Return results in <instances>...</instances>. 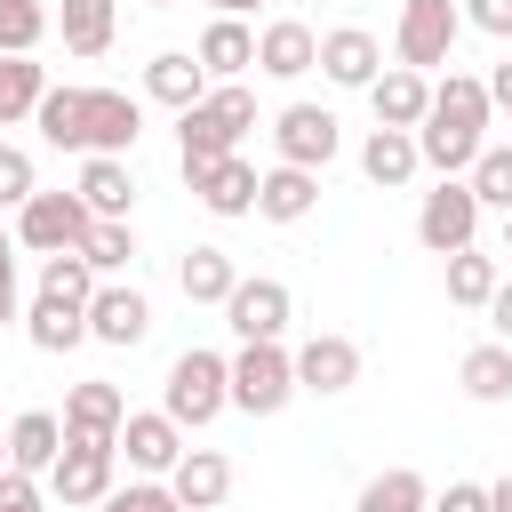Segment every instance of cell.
<instances>
[{
  "label": "cell",
  "instance_id": "obj_51",
  "mask_svg": "<svg viewBox=\"0 0 512 512\" xmlns=\"http://www.w3.org/2000/svg\"><path fill=\"white\" fill-rule=\"evenodd\" d=\"M0 472H8V432H0Z\"/></svg>",
  "mask_w": 512,
  "mask_h": 512
},
{
  "label": "cell",
  "instance_id": "obj_11",
  "mask_svg": "<svg viewBox=\"0 0 512 512\" xmlns=\"http://www.w3.org/2000/svg\"><path fill=\"white\" fill-rule=\"evenodd\" d=\"M176 168H184V184H192V200H200L208 216H256V184H264V168H248L240 152L176 160Z\"/></svg>",
  "mask_w": 512,
  "mask_h": 512
},
{
  "label": "cell",
  "instance_id": "obj_26",
  "mask_svg": "<svg viewBox=\"0 0 512 512\" xmlns=\"http://www.w3.org/2000/svg\"><path fill=\"white\" fill-rule=\"evenodd\" d=\"M176 288H184V304H216V312H224V296L240 288V264H232V248H216V240L184 248V264H176Z\"/></svg>",
  "mask_w": 512,
  "mask_h": 512
},
{
  "label": "cell",
  "instance_id": "obj_15",
  "mask_svg": "<svg viewBox=\"0 0 512 512\" xmlns=\"http://www.w3.org/2000/svg\"><path fill=\"white\" fill-rule=\"evenodd\" d=\"M352 384H360V344H352V336L320 328V336H304V344H296V392L336 400V392H352Z\"/></svg>",
  "mask_w": 512,
  "mask_h": 512
},
{
  "label": "cell",
  "instance_id": "obj_14",
  "mask_svg": "<svg viewBox=\"0 0 512 512\" xmlns=\"http://www.w3.org/2000/svg\"><path fill=\"white\" fill-rule=\"evenodd\" d=\"M136 136H144V96L88 88V104H80V160L88 152H136Z\"/></svg>",
  "mask_w": 512,
  "mask_h": 512
},
{
  "label": "cell",
  "instance_id": "obj_46",
  "mask_svg": "<svg viewBox=\"0 0 512 512\" xmlns=\"http://www.w3.org/2000/svg\"><path fill=\"white\" fill-rule=\"evenodd\" d=\"M24 320V296H16V272H0V328Z\"/></svg>",
  "mask_w": 512,
  "mask_h": 512
},
{
  "label": "cell",
  "instance_id": "obj_50",
  "mask_svg": "<svg viewBox=\"0 0 512 512\" xmlns=\"http://www.w3.org/2000/svg\"><path fill=\"white\" fill-rule=\"evenodd\" d=\"M504 256H512V208H504Z\"/></svg>",
  "mask_w": 512,
  "mask_h": 512
},
{
  "label": "cell",
  "instance_id": "obj_38",
  "mask_svg": "<svg viewBox=\"0 0 512 512\" xmlns=\"http://www.w3.org/2000/svg\"><path fill=\"white\" fill-rule=\"evenodd\" d=\"M464 184L480 192V208L504 216V208H512V144H480V160L464 168Z\"/></svg>",
  "mask_w": 512,
  "mask_h": 512
},
{
  "label": "cell",
  "instance_id": "obj_10",
  "mask_svg": "<svg viewBox=\"0 0 512 512\" xmlns=\"http://www.w3.org/2000/svg\"><path fill=\"white\" fill-rule=\"evenodd\" d=\"M272 152L280 160H296V168H328L336 152H344V120L328 112V104H280L272 112Z\"/></svg>",
  "mask_w": 512,
  "mask_h": 512
},
{
  "label": "cell",
  "instance_id": "obj_43",
  "mask_svg": "<svg viewBox=\"0 0 512 512\" xmlns=\"http://www.w3.org/2000/svg\"><path fill=\"white\" fill-rule=\"evenodd\" d=\"M432 512H488V488L480 480H448V496H432Z\"/></svg>",
  "mask_w": 512,
  "mask_h": 512
},
{
  "label": "cell",
  "instance_id": "obj_6",
  "mask_svg": "<svg viewBox=\"0 0 512 512\" xmlns=\"http://www.w3.org/2000/svg\"><path fill=\"white\" fill-rule=\"evenodd\" d=\"M296 400V352L288 344H240L232 352V408L240 416H280Z\"/></svg>",
  "mask_w": 512,
  "mask_h": 512
},
{
  "label": "cell",
  "instance_id": "obj_47",
  "mask_svg": "<svg viewBox=\"0 0 512 512\" xmlns=\"http://www.w3.org/2000/svg\"><path fill=\"white\" fill-rule=\"evenodd\" d=\"M488 512H512V472H504V480H488Z\"/></svg>",
  "mask_w": 512,
  "mask_h": 512
},
{
  "label": "cell",
  "instance_id": "obj_22",
  "mask_svg": "<svg viewBox=\"0 0 512 512\" xmlns=\"http://www.w3.org/2000/svg\"><path fill=\"white\" fill-rule=\"evenodd\" d=\"M192 56L208 64V80H248L256 72V24L248 16H208V32L192 40Z\"/></svg>",
  "mask_w": 512,
  "mask_h": 512
},
{
  "label": "cell",
  "instance_id": "obj_42",
  "mask_svg": "<svg viewBox=\"0 0 512 512\" xmlns=\"http://www.w3.org/2000/svg\"><path fill=\"white\" fill-rule=\"evenodd\" d=\"M464 24L488 40H512V0H464Z\"/></svg>",
  "mask_w": 512,
  "mask_h": 512
},
{
  "label": "cell",
  "instance_id": "obj_52",
  "mask_svg": "<svg viewBox=\"0 0 512 512\" xmlns=\"http://www.w3.org/2000/svg\"><path fill=\"white\" fill-rule=\"evenodd\" d=\"M192 512H224V504H192Z\"/></svg>",
  "mask_w": 512,
  "mask_h": 512
},
{
  "label": "cell",
  "instance_id": "obj_17",
  "mask_svg": "<svg viewBox=\"0 0 512 512\" xmlns=\"http://www.w3.org/2000/svg\"><path fill=\"white\" fill-rule=\"evenodd\" d=\"M256 72H264V80H304V72H320V32H312L304 16L256 24Z\"/></svg>",
  "mask_w": 512,
  "mask_h": 512
},
{
  "label": "cell",
  "instance_id": "obj_32",
  "mask_svg": "<svg viewBox=\"0 0 512 512\" xmlns=\"http://www.w3.org/2000/svg\"><path fill=\"white\" fill-rule=\"evenodd\" d=\"M24 336H32V352H72V344H88V312L56 304V296H32L24 304Z\"/></svg>",
  "mask_w": 512,
  "mask_h": 512
},
{
  "label": "cell",
  "instance_id": "obj_4",
  "mask_svg": "<svg viewBox=\"0 0 512 512\" xmlns=\"http://www.w3.org/2000/svg\"><path fill=\"white\" fill-rule=\"evenodd\" d=\"M112 488H120V440L64 432V456L48 464V504H64V512H96Z\"/></svg>",
  "mask_w": 512,
  "mask_h": 512
},
{
  "label": "cell",
  "instance_id": "obj_29",
  "mask_svg": "<svg viewBox=\"0 0 512 512\" xmlns=\"http://www.w3.org/2000/svg\"><path fill=\"white\" fill-rule=\"evenodd\" d=\"M168 488H176L184 512H192V504H224V496H232V456H216V448H184L176 472H168Z\"/></svg>",
  "mask_w": 512,
  "mask_h": 512
},
{
  "label": "cell",
  "instance_id": "obj_9",
  "mask_svg": "<svg viewBox=\"0 0 512 512\" xmlns=\"http://www.w3.org/2000/svg\"><path fill=\"white\" fill-rule=\"evenodd\" d=\"M88 232H96V216H88L80 192H32V200L16 208V240H24L32 256H64V248H80Z\"/></svg>",
  "mask_w": 512,
  "mask_h": 512
},
{
  "label": "cell",
  "instance_id": "obj_23",
  "mask_svg": "<svg viewBox=\"0 0 512 512\" xmlns=\"http://www.w3.org/2000/svg\"><path fill=\"white\" fill-rule=\"evenodd\" d=\"M72 192L88 200V216H128V208H136V168H128V152H88L80 176H72Z\"/></svg>",
  "mask_w": 512,
  "mask_h": 512
},
{
  "label": "cell",
  "instance_id": "obj_13",
  "mask_svg": "<svg viewBox=\"0 0 512 512\" xmlns=\"http://www.w3.org/2000/svg\"><path fill=\"white\" fill-rule=\"evenodd\" d=\"M184 448H192V432H184L168 408H128V424H120V456H128V472H144V480H168Z\"/></svg>",
  "mask_w": 512,
  "mask_h": 512
},
{
  "label": "cell",
  "instance_id": "obj_20",
  "mask_svg": "<svg viewBox=\"0 0 512 512\" xmlns=\"http://www.w3.org/2000/svg\"><path fill=\"white\" fill-rule=\"evenodd\" d=\"M320 208V168H296V160H272L264 184H256V216L264 224H304Z\"/></svg>",
  "mask_w": 512,
  "mask_h": 512
},
{
  "label": "cell",
  "instance_id": "obj_37",
  "mask_svg": "<svg viewBox=\"0 0 512 512\" xmlns=\"http://www.w3.org/2000/svg\"><path fill=\"white\" fill-rule=\"evenodd\" d=\"M48 32H56V8H40V0H0V56H40Z\"/></svg>",
  "mask_w": 512,
  "mask_h": 512
},
{
  "label": "cell",
  "instance_id": "obj_53",
  "mask_svg": "<svg viewBox=\"0 0 512 512\" xmlns=\"http://www.w3.org/2000/svg\"><path fill=\"white\" fill-rule=\"evenodd\" d=\"M144 8H176V0H144Z\"/></svg>",
  "mask_w": 512,
  "mask_h": 512
},
{
  "label": "cell",
  "instance_id": "obj_31",
  "mask_svg": "<svg viewBox=\"0 0 512 512\" xmlns=\"http://www.w3.org/2000/svg\"><path fill=\"white\" fill-rule=\"evenodd\" d=\"M448 264V304H464V312H488V296H496V280H504V264L472 240V248H456V256H440Z\"/></svg>",
  "mask_w": 512,
  "mask_h": 512
},
{
  "label": "cell",
  "instance_id": "obj_27",
  "mask_svg": "<svg viewBox=\"0 0 512 512\" xmlns=\"http://www.w3.org/2000/svg\"><path fill=\"white\" fill-rule=\"evenodd\" d=\"M56 456H64V416H56V408H24V416L8 424V464L48 480V464H56Z\"/></svg>",
  "mask_w": 512,
  "mask_h": 512
},
{
  "label": "cell",
  "instance_id": "obj_34",
  "mask_svg": "<svg viewBox=\"0 0 512 512\" xmlns=\"http://www.w3.org/2000/svg\"><path fill=\"white\" fill-rule=\"evenodd\" d=\"M80 256L96 264V280H128L136 272V224L128 216H96V232L80 240Z\"/></svg>",
  "mask_w": 512,
  "mask_h": 512
},
{
  "label": "cell",
  "instance_id": "obj_48",
  "mask_svg": "<svg viewBox=\"0 0 512 512\" xmlns=\"http://www.w3.org/2000/svg\"><path fill=\"white\" fill-rule=\"evenodd\" d=\"M16 248H24V240H16V224H0V272H16Z\"/></svg>",
  "mask_w": 512,
  "mask_h": 512
},
{
  "label": "cell",
  "instance_id": "obj_16",
  "mask_svg": "<svg viewBox=\"0 0 512 512\" xmlns=\"http://www.w3.org/2000/svg\"><path fill=\"white\" fill-rule=\"evenodd\" d=\"M376 72H384V40H376L368 24H328V32H320V80H328V88H360V96H368Z\"/></svg>",
  "mask_w": 512,
  "mask_h": 512
},
{
  "label": "cell",
  "instance_id": "obj_25",
  "mask_svg": "<svg viewBox=\"0 0 512 512\" xmlns=\"http://www.w3.org/2000/svg\"><path fill=\"white\" fill-rule=\"evenodd\" d=\"M416 168H424V152H416V128H368V144H360V176H368L376 192H400V184H416Z\"/></svg>",
  "mask_w": 512,
  "mask_h": 512
},
{
  "label": "cell",
  "instance_id": "obj_30",
  "mask_svg": "<svg viewBox=\"0 0 512 512\" xmlns=\"http://www.w3.org/2000/svg\"><path fill=\"white\" fill-rule=\"evenodd\" d=\"M352 512H432V488H424L416 464H384L376 480H360Z\"/></svg>",
  "mask_w": 512,
  "mask_h": 512
},
{
  "label": "cell",
  "instance_id": "obj_44",
  "mask_svg": "<svg viewBox=\"0 0 512 512\" xmlns=\"http://www.w3.org/2000/svg\"><path fill=\"white\" fill-rule=\"evenodd\" d=\"M480 80H488V104H496V112H512V48H504V56H496Z\"/></svg>",
  "mask_w": 512,
  "mask_h": 512
},
{
  "label": "cell",
  "instance_id": "obj_39",
  "mask_svg": "<svg viewBox=\"0 0 512 512\" xmlns=\"http://www.w3.org/2000/svg\"><path fill=\"white\" fill-rule=\"evenodd\" d=\"M96 512H184V504H176V488H168V480H144V472H136V480H128V488H112Z\"/></svg>",
  "mask_w": 512,
  "mask_h": 512
},
{
  "label": "cell",
  "instance_id": "obj_8",
  "mask_svg": "<svg viewBox=\"0 0 512 512\" xmlns=\"http://www.w3.org/2000/svg\"><path fill=\"white\" fill-rule=\"evenodd\" d=\"M288 320H296V296L272 272H240V288L224 296V328L240 344H288Z\"/></svg>",
  "mask_w": 512,
  "mask_h": 512
},
{
  "label": "cell",
  "instance_id": "obj_45",
  "mask_svg": "<svg viewBox=\"0 0 512 512\" xmlns=\"http://www.w3.org/2000/svg\"><path fill=\"white\" fill-rule=\"evenodd\" d=\"M488 336H504L512 344V272L496 280V296H488Z\"/></svg>",
  "mask_w": 512,
  "mask_h": 512
},
{
  "label": "cell",
  "instance_id": "obj_2",
  "mask_svg": "<svg viewBox=\"0 0 512 512\" xmlns=\"http://www.w3.org/2000/svg\"><path fill=\"white\" fill-rule=\"evenodd\" d=\"M256 120V88L248 80H216L192 112H176V160H216V152H240Z\"/></svg>",
  "mask_w": 512,
  "mask_h": 512
},
{
  "label": "cell",
  "instance_id": "obj_19",
  "mask_svg": "<svg viewBox=\"0 0 512 512\" xmlns=\"http://www.w3.org/2000/svg\"><path fill=\"white\" fill-rule=\"evenodd\" d=\"M216 80H208V64L192 56V48H160L152 64H144V104H168V112H192L200 96H208Z\"/></svg>",
  "mask_w": 512,
  "mask_h": 512
},
{
  "label": "cell",
  "instance_id": "obj_41",
  "mask_svg": "<svg viewBox=\"0 0 512 512\" xmlns=\"http://www.w3.org/2000/svg\"><path fill=\"white\" fill-rule=\"evenodd\" d=\"M0 512H48V480L40 472H0Z\"/></svg>",
  "mask_w": 512,
  "mask_h": 512
},
{
  "label": "cell",
  "instance_id": "obj_28",
  "mask_svg": "<svg viewBox=\"0 0 512 512\" xmlns=\"http://www.w3.org/2000/svg\"><path fill=\"white\" fill-rule=\"evenodd\" d=\"M456 384H464V400H480V408L512 400V344H504V336H480V344L456 360Z\"/></svg>",
  "mask_w": 512,
  "mask_h": 512
},
{
  "label": "cell",
  "instance_id": "obj_12",
  "mask_svg": "<svg viewBox=\"0 0 512 512\" xmlns=\"http://www.w3.org/2000/svg\"><path fill=\"white\" fill-rule=\"evenodd\" d=\"M152 336V296L136 280H104L88 296V344H112V352H136Z\"/></svg>",
  "mask_w": 512,
  "mask_h": 512
},
{
  "label": "cell",
  "instance_id": "obj_7",
  "mask_svg": "<svg viewBox=\"0 0 512 512\" xmlns=\"http://www.w3.org/2000/svg\"><path fill=\"white\" fill-rule=\"evenodd\" d=\"M480 192L464 184V176H440L424 200H416V240L432 248V256H456V248H472L480 240Z\"/></svg>",
  "mask_w": 512,
  "mask_h": 512
},
{
  "label": "cell",
  "instance_id": "obj_5",
  "mask_svg": "<svg viewBox=\"0 0 512 512\" xmlns=\"http://www.w3.org/2000/svg\"><path fill=\"white\" fill-rule=\"evenodd\" d=\"M456 32H464V0H400V16H392V64L440 72L456 56Z\"/></svg>",
  "mask_w": 512,
  "mask_h": 512
},
{
  "label": "cell",
  "instance_id": "obj_40",
  "mask_svg": "<svg viewBox=\"0 0 512 512\" xmlns=\"http://www.w3.org/2000/svg\"><path fill=\"white\" fill-rule=\"evenodd\" d=\"M40 192V168H32V152L24 144H0V208H24Z\"/></svg>",
  "mask_w": 512,
  "mask_h": 512
},
{
  "label": "cell",
  "instance_id": "obj_1",
  "mask_svg": "<svg viewBox=\"0 0 512 512\" xmlns=\"http://www.w3.org/2000/svg\"><path fill=\"white\" fill-rule=\"evenodd\" d=\"M488 120H496L488 80H480V72H440V80H432V112H424V128H416L424 168L464 176V168L480 160V144H488Z\"/></svg>",
  "mask_w": 512,
  "mask_h": 512
},
{
  "label": "cell",
  "instance_id": "obj_21",
  "mask_svg": "<svg viewBox=\"0 0 512 512\" xmlns=\"http://www.w3.org/2000/svg\"><path fill=\"white\" fill-rule=\"evenodd\" d=\"M120 424H128V392H120L112 376H80V384L64 392V432H88V440H120Z\"/></svg>",
  "mask_w": 512,
  "mask_h": 512
},
{
  "label": "cell",
  "instance_id": "obj_18",
  "mask_svg": "<svg viewBox=\"0 0 512 512\" xmlns=\"http://www.w3.org/2000/svg\"><path fill=\"white\" fill-rule=\"evenodd\" d=\"M368 112H376V128H424V112H432V72L384 64V72L368 80Z\"/></svg>",
  "mask_w": 512,
  "mask_h": 512
},
{
  "label": "cell",
  "instance_id": "obj_3",
  "mask_svg": "<svg viewBox=\"0 0 512 512\" xmlns=\"http://www.w3.org/2000/svg\"><path fill=\"white\" fill-rule=\"evenodd\" d=\"M160 408L184 424V432H208L224 408H232V352H208V344H184L160 376Z\"/></svg>",
  "mask_w": 512,
  "mask_h": 512
},
{
  "label": "cell",
  "instance_id": "obj_49",
  "mask_svg": "<svg viewBox=\"0 0 512 512\" xmlns=\"http://www.w3.org/2000/svg\"><path fill=\"white\" fill-rule=\"evenodd\" d=\"M208 8H216V16H248L256 0H208Z\"/></svg>",
  "mask_w": 512,
  "mask_h": 512
},
{
  "label": "cell",
  "instance_id": "obj_36",
  "mask_svg": "<svg viewBox=\"0 0 512 512\" xmlns=\"http://www.w3.org/2000/svg\"><path fill=\"white\" fill-rule=\"evenodd\" d=\"M104 280H96V264L80 256V248H64V256H40V296H56V304H80L88 312V296H96Z\"/></svg>",
  "mask_w": 512,
  "mask_h": 512
},
{
  "label": "cell",
  "instance_id": "obj_35",
  "mask_svg": "<svg viewBox=\"0 0 512 512\" xmlns=\"http://www.w3.org/2000/svg\"><path fill=\"white\" fill-rule=\"evenodd\" d=\"M80 104H88V88H48L40 96V112H32V128H40V144H56V152H80Z\"/></svg>",
  "mask_w": 512,
  "mask_h": 512
},
{
  "label": "cell",
  "instance_id": "obj_24",
  "mask_svg": "<svg viewBox=\"0 0 512 512\" xmlns=\"http://www.w3.org/2000/svg\"><path fill=\"white\" fill-rule=\"evenodd\" d=\"M112 32H120V0H56V40H64V56L96 64V56L112 48Z\"/></svg>",
  "mask_w": 512,
  "mask_h": 512
},
{
  "label": "cell",
  "instance_id": "obj_33",
  "mask_svg": "<svg viewBox=\"0 0 512 512\" xmlns=\"http://www.w3.org/2000/svg\"><path fill=\"white\" fill-rule=\"evenodd\" d=\"M48 88H56V80H48V64H32V56H0V128L32 120Z\"/></svg>",
  "mask_w": 512,
  "mask_h": 512
}]
</instances>
